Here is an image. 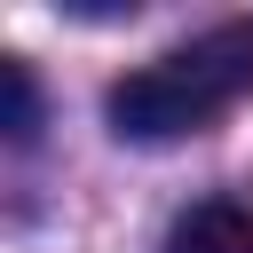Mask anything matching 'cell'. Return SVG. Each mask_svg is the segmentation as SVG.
<instances>
[{
  "label": "cell",
  "instance_id": "6da1fadb",
  "mask_svg": "<svg viewBox=\"0 0 253 253\" xmlns=\"http://www.w3.org/2000/svg\"><path fill=\"white\" fill-rule=\"evenodd\" d=\"M253 95V16H229L182 47H166L158 63L126 71L103 111H111V134L119 142H182L198 126H213L221 111H237Z\"/></svg>",
  "mask_w": 253,
  "mask_h": 253
},
{
  "label": "cell",
  "instance_id": "3957f363",
  "mask_svg": "<svg viewBox=\"0 0 253 253\" xmlns=\"http://www.w3.org/2000/svg\"><path fill=\"white\" fill-rule=\"evenodd\" d=\"M0 95H8V119H0L8 142H32V126H40V95H32V71H24L16 55L0 63Z\"/></svg>",
  "mask_w": 253,
  "mask_h": 253
},
{
  "label": "cell",
  "instance_id": "7a4b0ae2",
  "mask_svg": "<svg viewBox=\"0 0 253 253\" xmlns=\"http://www.w3.org/2000/svg\"><path fill=\"white\" fill-rule=\"evenodd\" d=\"M166 253H253V213L213 198V206H190L174 229H166Z\"/></svg>",
  "mask_w": 253,
  "mask_h": 253
}]
</instances>
